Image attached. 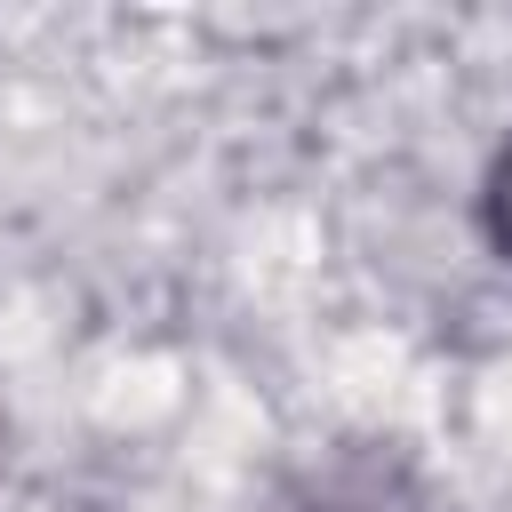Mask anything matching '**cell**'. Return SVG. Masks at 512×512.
<instances>
[{
    "label": "cell",
    "mask_w": 512,
    "mask_h": 512,
    "mask_svg": "<svg viewBox=\"0 0 512 512\" xmlns=\"http://www.w3.org/2000/svg\"><path fill=\"white\" fill-rule=\"evenodd\" d=\"M480 224H488V248L512 264V144L488 160V184H480Z\"/></svg>",
    "instance_id": "6da1fadb"
}]
</instances>
